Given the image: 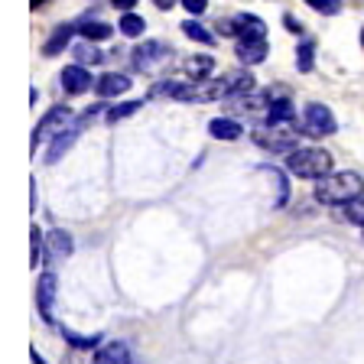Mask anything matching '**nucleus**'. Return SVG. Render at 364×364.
Wrapping results in <instances>:
<instances>
[{
  "mask_svg": "<svg viewBox=\"0 0 364 364\" xmlns=\"http://www.w3.org/2000/svg\"><path fill=\"white\" fill-rule=\"evenodd\" d=\"M364 192V179L351 169L345 173H328L316 182V198L322 205H351L358 202Z\"/></svg>",
  "mask_w": 364,
  "mask_h": 364,
  "instance_id": "1",
  "label": "nucleus"
},
{
  "mask_svg": "<svg viewBox=\"0 0 364 364\" xmlns=\"http://www.w3.org/2000/svg\"><path fill=\"white\" fill-rule=\"evenodd\" d=\"M287 169L299 179H322L332 173V156L318 146H296L293 153H287Z\"/></svg>",
  "mask_w": 364,
  "mask_h": 364,
  "instance_id": "2",
  "label": "nucleus"
},
{
  "mask_svg": "<svg viewBox=\"0 0 364 364\" xmlns=\"http://www.w3.org/2000/svg\"><path fill=\"white\" fill-rule=\"evenodd\" d=\"M98 111H105V107L101 105H95V107H88V114H82V117H75V121L68 124L65 130H59V134L53 136V140H49V150H46V163H49V166H53V163H59L62 156H65V150L72 144H75L78 140V134H82L85 127H88L91 121H95V117H98Z\"/></svg>",
  "mask_w": 364,
  "mask_h": 364,
  "instance_id": "3",
  "label": "nucleus"
},
{
  "mask_svg": "<svg viewBox=\"0 0 364 364\" xmlns=\"http://www.w3.org/2000/svg\"><path fill=\"white\" fill-rule=\"evenodd\" d=\"M254 144L270 153H293L299 146V134L293 130V124H267L254 130Z\"/></svg>",
  "mask_w": 364,
  "mask_h": 364,
  "instance_id": "4",
  "label": "nucleus"
},
{
  "mask_svg": "<svg viewBox=\"0 0 364 364\" xmlns=\"http://www.w3.org/2000/svg\"><path fill=\"white\" fill-rule=\"evenodd\" d=\"M68 124H72V111H68L65 105H55L53 111L46 114L43 121L36 124V130H33V150H39V146L46 144V140H53L55 134H59V130H65Z\"/></svg>",
  "mask_w": 364,
  "mask_h": 364,
  "instance_id": "5",
  "label": "nucleus"
},
{
  "mask_svg": "<svg viewBox=\"0 0 364 364\" xmlns=\"http://www.w3.org/2000/svg\"><path fill=\"white\" fill-rule=\"evenodd\" d=\"M169 49L166 43H156V39H150V43H140L134 49V55H130V62H134L136 72H153V68H159L163 62L169 59Z\"/></svg>",
  "mask_w": 364,
  "mask_h": 364,
  "instance_id": "6",
  "label": "nucleus"
},
{
  "mask_svg": "<svg viewBox=\"0 0 364 364\" xmlns=\"http://www.w3.org/2000/svg\"><path fill=\"white\" fill-rule=\"evenodd\" d=\"M303 124H306V134H312V136H328V134H335V117H332V111H328L326 105H318V101L306 105Z\"/></svg>",
  "mask_w": 364,
  "mask_h": 364,
  "instance_id": "7",
  "label": "nucleus"
},
{
  "mask_svg": "<svg viewBox=\"0 0 364 364\" xmlns=\"http://www.w3.org/2000/svg\"><path fill=\"white\" fill-rule=\"evenodd\" d=\"M55 273L46 270L43 277H39L36 283V306H39V316L46 318V322H53V306H55Z\"/></svg>",
  "mask_w": 364,
  "mask_h": 364,
  "instance_id": "8",
  "label": "nucleus"
},
{
  "mask_svg": "<svg viewBox=\"0 0 364 364\" xmlns=\"http://www.w3.org/2000/svg\"><path fill=\"white\" fill-rule=\"evenodd\" d=\"M91 75H88V65H65L62 68V88L68 91V95H85V91L91 88Z\"/></svg>",
  "mask_w": 364,
  "mask_h": 364,
  "instance_id": "9",
  "label": "nucleus"
},
{
  "mask_svg": "<svg viewBox=\"0 0 364 364\" xmlns=\"http://www.w3.org/2000/svg\"><path fill=\"white\" fill-rule=\"evenodd\" d=\"M235 36L237 39H267V23L254 14H237L235 20Z\"/></svg>",
  "mask_w": 364,
  "mask_h": 364,
  "instance_id": "10",
  "label": "nucleus"
},
{
  "mask_svg": "<svg viewBox=\"0 0 364 364\" xmlns=\"http://www.w3.org/2000/svg\"><path fill=\"white\" fill-rule=\"evenodd\" d=\"M237 59L244 62V65H257V62L267 59V53H270V46H267V39H237Z\"/></svg>",
  "mask_w": 364,
  "mask_h": 364,
  "instance_id": "11",
  "label": "nucleus"
},
{
  "mask_svg": "<svg viewBox=\"0 0 364 364\" xmlns=\"http://www.w3.org/2000/svg\"><path fill=\"white\" fill-rule=\"evenodd\" d=\"M95 91H98L101 98H117V95L130 91V78L121 75V72H107V75H101L95 82Z\"/></svg>",
  "mask_w": 364,
  "mask_h": 364,
  "instance_id": "12",
  "label": "nucleus"
},
{
  "mask_svg": "<svg viewBox=\"0 0 364 364\" xmlns=\"http://www.w3.org/2000/svg\"><path fill=\"white\" fill-rule=\"evenodd\" d=\"M182 68H186V75H189L192 82H205V78L215 72V59L212 55H189V59L182 62Z\"/></svg>",
  "mask_w": 364,
  "mask_h": 364,
  "instance_id": "13",
  "label": "nucleus"
},
{
  "mask_svg": "<svg viewBox=\"0 0 364 364\" xmlns=\"http://www.w3.org/2000/svg\"><path fill=\"white\" fill-rule=\"evenodd\" d=\"M46 247H49V254H53V257H72L75 244H72V235H68V231L55 228V231H49V235H46Z\"/></svg>",
  "mask_w": 364,
  "mask_h": 364,
  "instance_id": "14",
  "label": "nucleus"
},
{
  "mask_svg": "<svg viewBox=\"0 0 364 364\" xmlns=\"http://www.w3.org/2000/svg\"><path fill=\"white\" fill-rule=\"evenodd\" d=\"M95 364H134V361H130V348L124 341H111L95 355Z\"/></svg>",
  "mask_w": 364,
  "mask_h": 364,
  "instance_id": "15",
  "label": "nucleus"
},
{
  "mask_svg": "<svg viewBox=\"0 0 364 364\" xmlns=\"http://www.w3.org/2000/svg\"><path fill=\"white\" fill-rule=\"evenodd\" d=\"M208 134H212L215 140H237V136H241V124L231 121V117H215V121L208 124Z\"/></svg>",
  "mask_w": 364,
  "mask_h": 364,
  "instance_id": "16",
  "label": "nucleus"
},
{
  "mask_svg": "<svg viewBox=\"0 0 364 364\" xmlns=\"http://www.w3.org/2000/svg\"><path fill=\"white\" fill-rule=\"evenodd\" d=\"M267 124H293V101L277 98L267 107Z\"/></svg>",
  "mask_w": 364,
  "mask_h": 364,
  "instance_id": "17",
  "label": "nucleus"
},
{
  "mask_svg": "<svg viewBox=\"0 0 364 364\" xmlns=\"http://www.w3.org/2000/svg\"><path fill=\"white\" fill-rule=\"evenodd\" d=\"M68 39H72V26H55L53 30V36L43 43V55H55V53H62L68 46Z\"/></svg>",
  "mask_w": 364,
  "mask_h": 364,
  "instance_id": "18",
  "label": "nucleus"
},
{
  "mask_svg": "<svg viewBox=\"0 0 364 364\" xmlns=\"http://www.w3.org/2000/svg\"><path fill=\"white\" fill-rule=\"evenodd\" d=\"M78 33H82L85 39H91V43H101V39H111V23L85 20L82 26H78Z\"/></svg>",
  "mask_w": 364,
  "mask_h": 364,
  "instance_id": "19",
  "label": "nucleus"
},
{
  "mask_svg": "<svg viewBox=\"0 0 364 364\" xmlns=\"http://www.w3.org/2000/svg\"><path fill=\"white\" fill-rule=\"evenodd\" d=\"M75 62L78 65H95V62H105V53H101V49H95V46H91V39H85V43H78L75 46Z\"/></svg>",
  "mask_w": 364,
  "mask_h": 364,
  "instance_id": "20",
  "label": "nucleus"
},
{
  "mask_svg": "<svg viewBox=\"0 0 364 364\" xmlns=\"http://www.w3.org/2000/svg\"><path fill=\"white\" fill-rule=\"evenodd\" d=\"M117 26H121V33H124V36L136 39V36H140V33L146 30V20H144V16H140V14H130V10H127V14L121 16V23H117Z\"/></svg>",
  "mask_w": 364,
  "mask_h": 364,
  "instance_id": "21",
  "label": "nucleus"
},
{
  "mask_svg": "<svg viewBox=\"0 0 364 364\" xmlns=\"http://www.w3.org/2000/svg\"><path fill=\"white\" fill-rule=\"evenodd\" d=\"M296 65H299V72H312V65H316V43H312V39L299 43V49H296Z\"/></svg>",
  "mask_w": 364,
  "mask_h": 364,
  "instance_id": "22",
  "label": "nucleus"
},
{
  "mask_svg": "<svg viewBox=\"0 0 364 364\" xmlns=\"http://www.w3.org/2000/svg\"><path fill=\"white\" fill-rule=\"evenodd\" d=\"M182 33H186L189 39H196V43H202V46H215V33H208L202 23H196V20L182 23Z\"/></svg>",
  "mask_w": 364,
  "mask_h": 364,
  "instance_id": "23",
  "label": "nucleus"
},
{
  "mask_svg": "<svg viewBox=\"0 0 364 364\" xmlns=\"http://www.w3.org/2000/svg\"><path fill=\"white\" fill-rule=\"evenodd\" d=\"M59 332L65 335V341L72 345V348H95V345L105 338V335H78V332H72V328H65V326H62Z\"/></svg>",
  "mask_w": 364,
  "mask_h": 364,
  "instance_id": "24",
  "label": "nucleus"
},
{
  "mask_svg": "<svg viewBox=\"0 0 364 364\" xmlns=\"http://www.w3.org/2000/svg\"><path fill=\"white\" fill-rule=\"evenodd\" d=\"M136 111H140V101H124V105L111 107V111L105 114V121L107 124H117V121H124V117H130V114H136Z\"/></svg>",
  "mask_w": 364,
  "mask_h": 364,
  "instance_id": "25",
  "label": "nucleus"
},
{
  "mask_svg": "<svg viewBox=\"0 0 364 364\" xmlns=\"http://www.w3.org/2000/svg\"><path fill=\"white\" fill-rule=\"evenodd\" d=\"M30 264L33 267H39L43 264V231H39V228H33L30 231Z\"/></svg>",
  "mask_w": 364,
  "mask_h": 364,
  "instance_id": "26",
  "label": "nucleus"
},
{
  "mask_svg": "<svg viewBox=\"0 0 364 364\" xmlns=\"http://www.w3.org/2000/svg\"><path fill=\"white\" fill-rule=\"evenodd\" d=\"M312 10H318V14H326V16H335L341 10V0H306Z\"/></svg>",
  "mask_w": 364,
  "mask_h": 364,
  "instance_id": "27",
  "label": "nucleus"
},
{
  "mask_svg": "<svg viewBox=\"0 0 364 364\" xmlns=\"http://www.w3.org/2000/svg\"><path fill=\"white\" fill-rule=\"evenodd\" d=\"M345 218H348V221H355V225H361V228H364V198H358V202L345 205Z\"/></svg>",
  "mask_w": 364,
  "mask_h": 364,
  "instance_id": "28",
  "label": "nucleus"
},
{
  "mask_svg": "<svg viewBox=\"0 0 364 364\" xmlns=\"http://www.w3.org/2000/svg\"><path fill=\"white\" fill-rule=\"evenodd\" d=\"M182 7L189 10L192 16H198V14H205V7H208V0H182Z\"/></svg>",
  "mask_w": 364,
  "mask_h": 364,
  "instance_id": "29",
  "label": "nucleus"
},
{
  "mask_svg": "<svg viewBox=\"0 0 364 364\" xmlns=\"http://www.w3.org/2000/svg\"><path fill=\"white\" fill-rule=\"evenodd\" d=\"M283 23H287V30H293V33H299V30H303V26H299V20H296V16H283Z\"/></svg>",
  "mask_w": 364,
  "mask_h": 364,
  "instance_id": "30",
  "label": "nucleus"
},
{
  "mask_svg": "<svg viewBox=\"0 0 364 364\" xmlns=\"http://www.w3.org/2000/svg\"><path fill=\"white\" fill-rule=\"evenodd\" d=\"M111 4H114L117 10H124V14H127L130 7H136V0H111Z\"/></svg>",
  "mask_w": 364,
  "mask_h": 364,
  "instance_id": "31",
  "label": "nucleus"
},
{
  "mask_svg": "<svg viewBox=\"0 0 364 364\" xmlns=\"http://www.w3.org/2000/svg\"><path fill=\"white\" fill-rule=\"evenodd\" d=\"M173 4H176V0H156V7H159V10H169Z\"/></svg>",
  "mask_w": 364,
  "mask_h": 364,
  "instance_id": "32",
  "label": "nucleus"
},
{
  "mask_svg": "<svg viewBox=\"0 0 364 364\" xmlns=\"http://www.w3.org/2000/svg\"><path fill=\"white\" fill-rule=\"evenodd\" d=\"M33 364H46L43 358H39V351H33Z\"/></svg>",
  "mask_w": 364,
  "mask_h": 364,
  "instance_id": "33",
  "label": "nucleus"
},
{
  "mask_svg": "<svg viewBox=\"0 0 364 364\" xmlns=\"http://www.w3.org/2000/svg\"><path fill=\"white\" fill-rule=\"evenodd\" d=\"M30 4H33V10H39V7L46 4V0H30Z\"/></svg>",
  "mask_w": 364,
  "mask_h": 364,
  "instance_id": "34",
  "label": "nucleus"
},
{
  "mask_svg": "<svg viewBox=\"0 0 364 364\" xmlns=\"http://www.w3.org/2000/svg\"><path fill=\"white\" fill-rule=\"evenodd\" d=\"M361 46H364V30H361Z\"/></svg>",
  "mask_w": 364,
  "mask_h": 364,
  "instance_id": "35",
  "label": "nucleus"
}]
</instances>
